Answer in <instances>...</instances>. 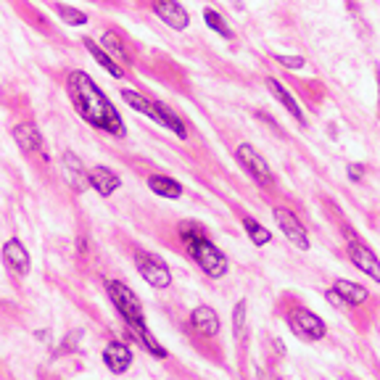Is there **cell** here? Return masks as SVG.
Here are the masks:
<instances>
[{"mask_svg": "<svg viewBox=\"0 0 380 380\" xmlns=\"http://www.w3.org/2000/svg\"><path fill=\"white\" fill-rule=\"evenodd\" d=\"M66 92H69V101L74 106V111L79 114V119H85L90 127L95 130L111 132L122 138L124 135V124L122 117L114 108V104L106 98L101 88L95 85V79L85 72H72L66 79Z\"/></svg>", "mask_w": 380, "mask_h": 380, "instance_id": "6da1fadb", "label": "cell"}, {"mask_svg": "<svg viewBox=\"0 0 380 380\" xmlns=\"http://www.w3.org/2000/svg\"><path fill=\"white\" fill-rule=\"evenodd\" d=\"M177 230H180V238H183V243L188 246V251H190L193 262H196L206 275L214 277V280H220V277L227 275V270H230L227 256H224L222 251L217 249L209 238H206V230H204L201 224L180 222Z\"/></svg>", "mask_w": 380, "mask_h": 380, "instance_id": "7a4b0ae2", "label": "cell"}, {"mask_svg": "<svg viewBox=\"0 0 380 380\" xmlns=\"http://www.w3.org/2000/svg\"><path fill=\"white\" fill-rule=\"evenodd\" d=\"M106 290H108L111 304L117 306V312L124 317V322H127V328H130L132 336L145 333L148 325H145L143 304H140V299L132 293V288H127V286L119 283V280H106Z\"/></svg>", "mask_w": 380, "mask_h": 380, "instance_id": "3957f363", "label": "cell"}, {"mask_svg": "<svg viewBox=\"0 0 380 380\" xmlns=\"http://www.w3.org/2000/svg\"><path fill=\"white\" fill-rule=\"evenodd\" d=\"M238 161H240V167L246 170V174H249L256 185H262V188H267V190L275 188V174H272V170H270V164H267L262 154L254 151L249 143L238 145Z\"/></svg>", "mask_w": 380, "mask_h": 380, "instance_id": "277c9868", "label": "cell"}, {"mask_svg": "<svg viewBox=\"0 0 380 380\" xmlns=\"http://www.w3.org/2000/svg\"><path fill=\"white\" fill-rule=\"evenodd\" d=\"M135 267L151 288H170L172 286V272L170 267L158 259L156 254H145V251H135Z\"/></svg>", "mask_w": 380, "mask_h": 380, "instance_id": "5b68a950", "label": "cell"}, {"mask_svg": "<svg viewBox=\"0 0 380 380\" xmlns=\"http://www.w3.org/2000/svg\"><path fill=\"white\" fill-rule=\"evenodd\" d=\"M288 328L301 338V341H320V338H325V333H328V328H325V322L320 320V317L315 315V312H309V309H304V306H299V309H293L288 317Z\"/></svg>", "mask_w": 380, "mask_h": 380, "instance_id": "8992f818", "label": "cell"}, {"mask_svg": "<svg viewBox=\"0 0 380 380\" xmlns=\"http://www.w3.org/2000/svg\"><path fill=\"white\" fill-rule=\"evenodd\" d=\"M275 222H277V227H280V233L288 238L296 249L309 251V233H306V227H304L301 220H299L293 211L275 209Z\"/></svg>", "mask_w": 380, "mask_h": 380, "instance_id": "52a82bcc", "label": "cell"}, {"mask_svg": "<svg viewBox=\"0 0 380 380\" xmlns=\"http://www.w3.org/2000/svg\"><path fill=\"white\" fill-rule=\"evenodd\" d=\"M349 259L359 272H365L370 280H380V264L378 256L372 254L370 246H365L362 240H356L354 236H349Z\"/></svg>", "mask_w": 380, "mask_h": 380, "instance_id": "ba28073f", "label": "cell"}, {"mask_svg": "<svg viewBox=\"0 0 380 380\" xmlns=\"http://www.w3.org/2000/svg\"><path fill=\"white\" fill-rule=\"evenodd\" d=\"M3 262H6V267L11 270L13 275H19V277H26L29 275V270H32L29 251H26L24 243L16 240V238L6 240V246H3Z\"/></svg>", "mask_w": 380, "mask_h": 380, "instance_id": "9c48e42d", "label": "cell"}, {"mask_svg": "<svg viewBox=\"0 0 380 380\" xmlns=\"http://www.w3.org/2000/svg\"><path fill=\"white\" fill-rule=\"evenodd\" d=\"M154 11L164 24H170L177 32L188 29V24H190V16L177 0H154Z\"/></svg>", "mask_w": 380, "mask_h": 380, "instance_id": "30bf717a", "label": "cell"}, {"mask_svg": "<svg viewBox=\"0 0 380 380\" xmlns=\"http://www.w3.org/2000/svg\"><path fill=\"white\" fill-rule=\"evenodd\" d=\"M61 161H64V177H66V183H69V188L77 190V193H85V190L90 188V183H88V172H85L82 158H79L74 151H64Z\"/></svg>", "mask_w": 380, "mask_h": 380, "instance_id": "8fae6325", "label": "cell"}, {"mask_svg": "<svg viewBox=\"0 0 380 380\" xmlns=\"http://www.w3.org/2000/svg\"><path fill=\"white\" fill-rule=\"evenodd\" d=\"M104 365L114 375H124L132 367V349L122 341H111L104 349Z\"/></svg>", "mask_w": 380, "mask_h": 380, "instance_id": "7c38bea8", "label": "cell"}, {"mask_svg": "<svg viewBox=\"0 0 380 380\" xmlns=\"http://www.w3.org/2000/svg\"><path fill=\"white\" fill-rule=\"evenodd\" d=\"M190 325H193V330H196L198 336L214 338L220 333V315L211 306H196L190 312Z\"/></svg>", "mask_w": 380, "mask_h": 380, "instance_id": "4fadbf2b", "label": "cell"}, {"mask_svg": "<svg viewBox=\"0 0 380 380\" xmlns=\"http://www.w3.org/2000/svg\"><path fill=\"white\" fill-rule=\"evenodd\" d=\"M13 140H16V145H19L22 151H26V154H45V140H42L38 127L29 124V122L13 127Z\"/></svg>", "mask_w": 380, "mask_h": 380, "instance_id": "5bb4252c", "label": "cell"}, {"mask_svg": "<svg viewBox=\"0 0 380 380\" xmlns=\"http://www.w3.org/2000/svg\"><path fill=\"white\" fill-rule=\"evenodd\" d=\"M333 293L341 299L343 306H362V304H367V299H370L367 288L359 286V283H352V280H338L336 288H333Z\"/></svg>", "mask_w": 380, "mask_h": 380, "instance_id": "9a60e30c", "label": "cell"}, {"mask_svg": "<svg viewBox=\"0 0 380 380\" xmlns=\"http://www.w3.org/2000/svg\"><path fill=\"white\" fill-rule=\"evenodd\" d=\"M267 90L275 95L277 101H280V106L288 111L290 117H296V122H299V124H306V119H304V111H301V106H299V101H296V98H293V95H290V92L286 90V88H283L277 79H272V77L267 79Z\"/></svg>", "mask_w": 380, "mask_h": 380, "instance_id": "2e32d148", "label": "cell"}, {"mask_svg": "<svg viewBox=\"0 0 380 380\" xmlns=\"http://www.w3.org/2000/svg\"><path fill=\"white\" fill-rule=\"evenodd\" d=\"M88 183H90V188H95V190L106 198L119 188V177L108 170V167H92V170L88 172Z\"/></svg>", "mask_w": 380, "mask_h": 380, "instance_id": "e0dca14e", "label": "cell"}, {"mask_svg": "<svg viewBox=\"0 0 380 380\" xmlns=\"http://www.w3.org/2000/svg\"><path fill=\"white\" fill-rule=\"evenodd\" d=\"M154 108H156V122H158V124H164L167 130H172L174 135H177V138H180V140H185V138H188V130H185L183 119L177 117L170 106H164V104H158V101H154Z\"/></svg>", "mask_w": 380, "mask_h": 380, "instance_id": "ac0fdd59", "label": "cell"}, {"mask_svg": "<svg viewBox=\"0 0 380 380\" xmlns=\"http://www.w3.org/2000/svg\"><path fill=\"white\" fill-rule=\"evenodd\" d=\"M148 188L161 198H180L183 196V185L177 180H172L167 174H151L148 177Z\"/></svg>", "mask_w": 380, "mask_h": 380, "instance_id": "d6986e66", "label": "cell"}, {"mask_svg": "<svg viewBox=\"0 0 380 380\" xmlns=\"http://www.w3.org/2000/svg\"><path fill=\"white\" fill-rule=\"evenodd\" d=\"M82 42H85V48L90 51L92 58H95L98 64L104 66L106 72L111 74V77H124V69H122V66H117V61H114V58H108V56H106V51H104V48H101V45H98V42H95V40L85 38V40H82Z\"/></svg>", "mask_w": 380, "mask_h": 380, "instance_id": "ffe728a7", "label": "cell"}, {"mask_svg": "<svg viewBox=\"0 0 380 380\" xmlns=\"http://www.w3.org/2000/svg\"><path fill=\"white\" fill-rule=\"evenodd\" d=\"M101 45H104V51H106V56H108V58H117L119 64H130L127 48H124V42H122V38H119L117 32H104Z\"/></svg>", "mask_w": 380, "mask_h": 380, "instance_id": "44dd1931", "label": "cell"}, {"mask_svg": "<svg viewBox=\"0 0 380 380\" xmlns=\"http://www.w3.org/2000/svg\"><path fill=\"white\" fill-rule=\"evenodd\" d=\"M122 98H124V104L130 106V108H135L138 114H145L148 119H154V122H156V108H154V101H148V98H143L140 92H135V90H122Z\"/></svg>", "mask_w": 380, "mask_h": 380, "instance_id": "7402d4cb", "label": "cell"}, {"mask_svg": "<svg viewBox=\"0 0 380 380\" xmlns=\"http://www.w3.org/2000/svg\"><path fill=\"white\" fill-rule=\"evenodd\" d=\"M243 227H246V233H249V238H251V243H254V246H267V243L272 240V233H270L264 224L256 222V220H251V217L243 220Z\"/></svg>", "mask_w": 380, "mask_h": 380, "instance_id": "603a6c76", "label": "cell"}, {"mask_svg": "<svg viewBox=\"0 0 380 380\" xmlns=\"http://www.w3.org/2000/svg\"><path fill=\"white\" fill-rule=\"evenodd\" d=\"M204 19H206L209 29H214L217 35H222V38H227V40L233 38V29L224 24V19L217 11H214V8H204Z\"/></svg>", "mask_w": 380, "mask_h": 380, "instance_id": "cb8c5ba5", "label": "cell"}, {"mask_svg": "<svg viewBox=\"0 0 380 380\" xmlns=\"http://www.w3.org/2000/svg\"><path fill=\"white\" fill-rule=\"evenodd\" d=\"M56 13L64 19L66 24H72V26H79L88 22V16L82 11H77V8H72V6H56Z\"/></svg>", "mask_w": 380, "mask_h": 380, "instance_id": "d4e9b609", "label": "cell"}, {"mask_svg": "<svg viewBox=\"0 0 380 380\" xmlns=\"http://www.w3.org/2000/svg\"><path fill=\"white\" fill-rule=\"evenodd\" d=\"M246 309H249V301L240 299L236 306V312H233V330H236L238 338H243V330H246Z\"/></svg>", "mask_w": 380, "mask_h": 380, "instance_id": "484cf974", "label": "cell"}, {"mask_svg": "<svg viewBox=\"0 0 380 380\" xmlns=\"http://www.w3.org/2000/svg\"><path fill=\"white\" fill-rule=\"evenodd\" d=\"M275 61L286 69H301L304 66V58L301 56H275Z\"/></svg>", "mask_w": 380, "mask_h": 380, "instance_id": "4316f807", "label": "cell"}, {"mask_svg": "<svg viewBox=\"0 0 380 380\" xmlns=\"http://www.w3.org/2000/svg\"><path fill=\"white\" fill-rule=\"evenodd\" d=\"M77 343H79V333H72V336L66 338V343H61V349H58V354H69V352H72V349H74ZM58 354H56V356H58Z\"/></svg>", "mask_w": 380, "mask_h": 380, "instance_id": "83f0119b", "label": "cell"}, {"mask_svg": "<svg viewBox=\"0 0 380 380\" xmlns=\"http://www.w3.org/2000/svg\"><path fill=\"white\" fill-rule=\"evenodd\" d=\"M362 174H365V167H362V164H352V167H349V180H352V183L362 180Z\"/></svg>", "mask_w": 380, "mask_h": 380, "instance_id": "f1b7e54d", "label": "cell"}]
</instances>
